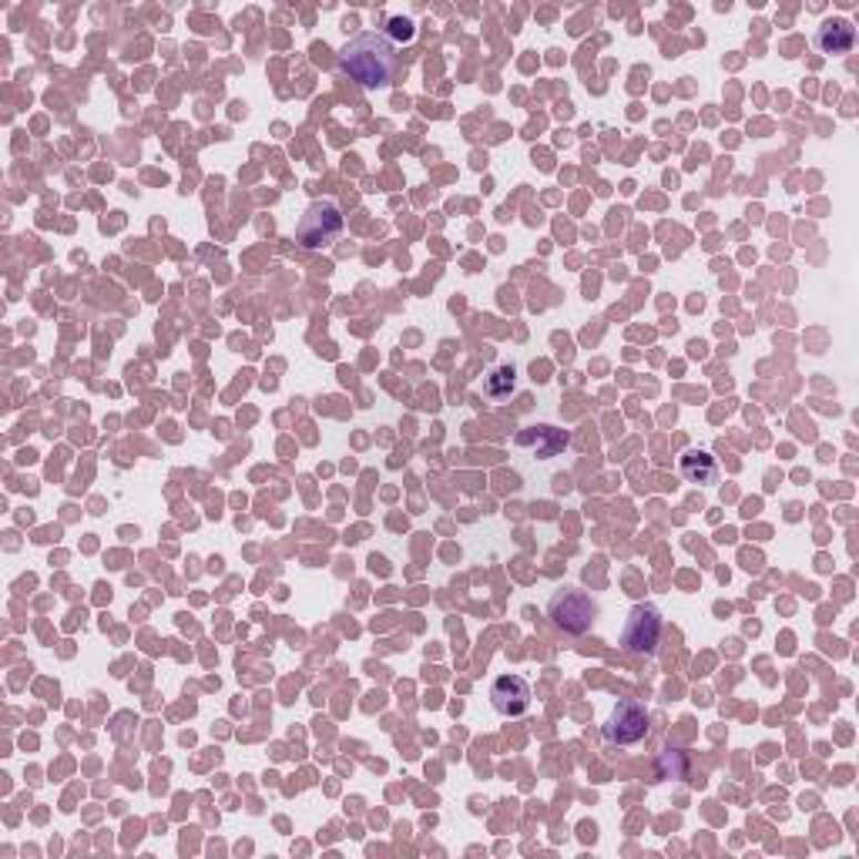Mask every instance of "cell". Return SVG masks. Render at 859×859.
Instances as JSON below:
<instances>
[{"label":"cell","mask_w":859,"mask_h":859,"mask_svg":"<svg viewBox=\"0 0 859 859\" xmlns=\"http://www.w3.org/2000/svg\"><path fill=\"white\" fill-rule=\"evenodd\" d=\"M336 68H339V74H346L349 81H356L366 91L390 88L400 74L397 48L384 31H362V34L349 38L336 54Z\"/></svg>","instance_id":"6da1fadb"},{"label":"cell","mask_w":859,"mask_h":859,"mask_svg":"<svg viewBox=\"0 0 859 859\" xmlns=\"http://www.w3.org/2000/svg\"><path fill=\"white\" fill-rule=\"evenodd\" d=\"M597 615V604L591 601L587 591L581 587H561L551 601H548V618L558 632L564 635H584L591 628Z\"/></svg>","instance_id":"7a4b0ae2"},{"label":"cell","mask_w":859,"mask_h":859,"mask_svg":"<svg viewBox=\"0 0 859 859\" xmlns=\"http://www.w3.org/2000/svg\"><path fill=\"white\" fill-rule=\"evenodd\" d=\"M604 743L607 746H638L642 739H648L652 732V715L642 702L635 698H622L615 708H611L607 722H604Z\"/></svg>","instance_id":"3957f363"},{"label":"cell","mask_w":859,"mask_h":859,"mask_svg":"<svg viewBox=\"0 0 859 859\" xmlns=\"http://www.w3.org/2000/svg\"><path fill=\"white\" fill-rule=\"evenodd\" d=\"M342 232V212L336 202H313L299 225H296V242L303 249H323V245H333Z\"/></svg>","instance_id":"277c9868"},{"label":"cell","mask_w":859,"mask_h":859,"mask_svg":"<svg viewBox=\"0 0 859 859\" xmlns=\"http://www.w3.org/2000/svg\"><path fill=\"white\" fill-rule=\"evenodd\" d=\"M662 642V611L655 604H635L628 611V622L622 632V645L628 655H642V658H655Z\"/></svg>","instance_id":"5b68a950"},{"label":"cell","mask_w":859,"mask_h":859,"mask_svg":"<svg viewBox=\"0 0 859 859\" xmlns=\"http://www.w3.org/2000/svg\"><path fill=\"white\" fill-rule=\"evenodd\" d=\"M531 698H534V692L524 675H501V678H494V685H490V705H494V712L504 718L528 715Z\"/></svg>","instance_id":"8992f818"},{"label":"cell","mask_w":859,"mask_h":859,"mask_svg":"<svg viewBox=\"0 0 859 859\" xmlns=\"http://www.w3.org/2000/svg\"><path fill=\"white\" fill-rule=\"evenodd\" d=\"M518 447L531 450L538 460H551V457H561L571 447V433L558 430V427H528V430L518 433Z\"/></svg>","instance_id":"52a82bcc"},{"label":"cell","mask_w":859,"mask_h":859,"mask_svg":"<svg viewBox=\"0 0 859 859\" xmlns=\"http://www.w3.org/2000/svg\"><path fill=\"white\" fill-rule=\"evenodd\" d=\"M816 51L826 54V58H839V54H849L856 48V28L846 21V18H829L819 24L816 38H812Z\"/></svg>","instance_id":"ba28073f"},{"label":"cell","mask_w":859,"mask_h":859,"mask_svg":"<svg viewBox=\"0 0 859 859\" xmlns=\"http://www.w3.org/2000/svg\"><path fill=\"white\" fill-rule=\"evenodd\" d=\"M715 473H718V467H715V457L712 453H705V450H688L685 457H682V477L685 480H692V483H715Z\"/></svg>","instance_id":"9c48e42d"},{"label":"cell","mask_w":859,"mask_h":859,"mask_svg":"<svg viewBox=\"0 0 859 859\" xmlns=\"http://www.w3.org/2000/svg\"><path fill=\"white\" fill-rule=\"evenodd\" d=\"M514 384H518L514 366H498V370L487 377V397H490V400H501V397H508V393L514 390Z\"/></svg>","instance_id":"30bf717a"},{"label":"cell","mask_w":859,"mask_h":859,"mask_svg":"<svg viewBox=\"0 0 859 859\" xmlns=\"http://www.w3.org/2000/svg\"><path fill=\"white\" fill-rule=\"evenodd\" d=\"M390 24H393V34H397V38H403V41H410V38H413V24H410V21L393 18Z\"/></svg>","instance_id":"8fae6325"}]
</instances>
